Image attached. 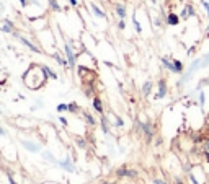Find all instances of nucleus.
Listing matches in <instances>:
<instances>
[{
	"label": "nucleus",
	"instance_id": "72a5a7b5",
	"mask_svg": "<svg viewBox=\"0 0 209 184\" xmlns=\"http://www.w3.org/2000/svg\"><path fill=\"white\" fill-rule=\"evenodd\" d=\"M0 135H4V129H0Z\"/></svg>",
	"mask_w": 209,
	"mask_h": 184
},
{
	"label": "nucleus",
	"instance_id": "473e14b6",
	"mask_svg": "<svg viewBox=\"0 0 209 184\" xmlns=\"http://www.w3.org/2000/svg\"><path fill=\"white\" fill-rule=\"evenodd\" d=\"M70 4L72 5H77V0H70Z\"/></svg>",
	"mask_w": 209,
	"mask_h": 184
},
{
	"label": "nucleus",
	"instance_id": "4c0bfd02",
	"mask_svg": "<svg viewBox=\"0 0 209 184\" xmlns=\"http://www.w3.org/2000/svg\"><path fill=\"white\" fill-rule=\"evenodd\" d=\"M106 184H108V183H106Z\"/></svg>",
	"mask_w": 209,
	"mask_h": 184
},
{
	"label": "nucleus",
	"instance_id": "ddd939ff",
	"mask_svg": "<svg viewBox=\"0 0 209 184\" xmlns=\"http://www.w3.org/2000/svg\"><path fill=\"white\" fill-rule=\"evenodd\" d=\"M93 106H95V109L98 111V113H103V106H101V101H100L98 98L93 99Z\"/></svg>",
	"mask_w": 209,
	"mask_h": 184
},
{
	"label": "nucleus",
	"instance_id": "c9c22d12",
	"mask_svg": "<svg viewBox=\"0 0 209 184\" xmlns=\"http://www.w3.org/2000/svg\"><path fill=\"white\" fill-rule=\"evenodd\" d=\"M206 31H208V33H209V26H208V29H206Z\"/></svg>",
	"mask_w": 209,
	"mask_h": 184
},
{
	"label": "nucleus",
	"instance_id": "aec40b11",
	"mask_svg": "<svg viewBox=\"0 0 209 184\" xmlns=\"http://www.w3.org/2000/svg\"><path fill=\"white\" fill-rule=\"evenodd\" d=\"M54 59H56V60H57V62H59L60 65H67V64H69V62H65L64 59H60V57L57 56V54H54Z\"/></svg>",
	"mask_w": 209,
	"mask_h": 184
},
{
	"label": "nucleus",
	"instance_id": "4468645a",
	"mask_svg": "<svg viewBox=\"0 0 209 184\" xmlns=\"http://www.w3.org/2000/svg\"><path fill=\"white\" fill-rule=\"evenodd\" d=\"M141 127H142V131H144L145 134H147V137H149V138L152 137V131H150V129H149V127H150L149 124H141Z\"/></svg>",
	"mask_w": 209,
	"mask_h": 184
},
{
	"label": "nucleus",
	"instance_id": "f257e3e1",
	"mask_svg": "<svg viewBox=\"0 0 209 184\" xmlns=\"http://www.w3.org/2000/svg\"><path fill=\"white\" fill-rule=\"evenodd\" d=\"M165 95H167V83H165V80H160L159 81V93H157L155 98H163Z\"/></svg>",
	"mask_w": 209,
	"mask_h": 184
},
{
	"label": "nucleus",
	"instance_id": "20e7f679",
	"mask_svg": "<svg viewBox=\"0 0 209 184\" xmlns=\"http://www.w3.org/2000/svg\"><path fill=\"white\" fill-rule=\"evenodd\" d=\"M195 15V8H193V5H186L183 10V13H181V18H188V16H193Z\"/></svg>",
	"mask_w": 209,
	"mask_h": 184
},
{
	"label": "nucleus",
	"instance_id": "393cba45",
	"mask_svg": "<svg viewBox=\"0 0 209 184\" xmlns=\"http://www.w3.org/2000/svg\"><path fill=\"white\" fill-rule=\"evenodd\" d=\"M8 183H10V184H17V183H15V179H13V176H11L10 173H8Z\"/></svg>",
	"mask_w": 209,
	"mask_h": 184
},
{
	"label": "nucleus",
	"instance_id": "7c9ffc66",
	"mask_svg": "<svg viewBox=\"0 0 209 184\" xmlns=\"http://www.w3.org/2000/svg\"><path fill=\"white\" fill-rule=\"evenodd\" d=\"M59 119H60V122H62V124L67 126V119H65V117H59Z\"/></svg>",
	"mask_w": 209,
	"mask_h": 184
},
{
	"label": "nucleus",
	"instance_id": "bb28decb",
	"mask_svg": "<svg viewBox=\"0 0 209 184\" xmlns=\"http://www.w3.org/2000/svg\"><path fill=\"white\" fill-rule=\"evenodd\" d=\"M118 26H119V29H124V28H126V23H124L123 20H121V21H119V25H118Z\"/></svg>",
	"mask_w": 209,
	"mask_h": 184
},
{
	"label": "nucleus",
	"instance_id": "2eb2a0df",
	"mask_svg": "<svg viewBox=\"0 0 209 184\" xmlns=\"http://www.w3.org/2000/svg\"><path fill=\"white\" fill-rule=\"evenodd\" d=\"M23 145H25L26 148H29L31 152H38V150H39L38 145H33V143H29V142H23Z\"/></svg>",
	"mask_w": 209,
	"mask_h": 184
},
{
	"label": "nucleus",
	"instance_id": "6e6552de",
	"mask_svg": "<svg viewBox=\"0 0 209 184\" xmlns=\"http://www.w3.org/2000/svg\"><path fill=\"white\" fill-rule=\"evenodd\" d=\"M43 72H44V73H47V77H49V78H52V80H56V78H57L56 72H52V70H51L49 67H46V65H44V67H43Z\"/></svg>",
	"mask_w": 209,
	"mask_h": 184
},
{
	"label": "nucleus",
	"instance_id": "423d86ee",
	"mask_svg": "<svg viewBox=\"0 0 209 184\" xmlns=\"http://www.w3.org/2000/svg\"><path fill=\"white\" fill-rule=\"evenodd\" d=\"M150 90H152V81H145L144 86H142V93H144V96H147L150 93Z\"/></svg>",
	"mask_w": 209,
	"mask_h": 184
},
{
	"label": "nucleus",
	"instance_id": "5701e85b",
	"mask_svg": "<svg viewBox=\"0 0 209 184\" xmlns=\"http://www.w3.org/2000/svg\"><path fill=\"white\" fill-rule=\"evenodd\" d=\"M69 111L75 113V111H77V104H75V103H70V104H69Z\"/></svg>",
	"mask_w": 209,
	"mask_h": 184
},
{
	"label": "nucleus",
	"instance_id": "cd10ccee",
	"mask_svg": "<svg viewBox=\"0 0 209 184\" xmlns=\"http://www.w3.org/2000/svg\"><path fill=\"white\" fill-rule=\"evenodd\" d=\"M116 126H119V127H121V126H123V119H119V117H116Z\"/></svg>",
	"mask_w": 209,
	"mask_h": 184
},
{
	"label": "nucleus",
	"instance_id": "c85d7f7f",
	"mask_svg": "<svg viewBox=\"0 0 209 184\" xmlns=\"http://www.w3.org/2000/svg\"><path fill=\"white\" fill-rule=\"evenodd\" d=\"M204 150L209 153V140H206V143H204Z\"/></svg>",
	"mask_w": 209,
	"mask_h": 184
},
{
	"label": "nucleus",
	"instance_id": "f03ea898",
	"mask_svg": "<svg viewBox=\"0 0 209 184\" xmlns=\"http://www.w3.org/2000/svg\"><path fill=\"white\" fill-rule=\"evenodd\" d=\"M178 21H180V16H178L177 13H170L168 16H167V23H168V25H172V26L178 25Z\"/></svg>",
	"mask_w": 209,
	"mask_h": 184
},
{
	"label": "nucleus",
	"instance_id": "a878e982",
	"mask_svg": "<svg viewBox=\"0 0 209 184\" xmlns=\"http://www.w3.org/2000/svg\"><path fill=\"white\" fill-rule=\"evenodd\" d=\"M204 93H201V95H199V103H201V104H204Z\"/></svg>",
	"mask_w": 209,
	"mask_h": 184
},
{
	"label": "nucleus",
	"instance_id": "39448f33",
	"mask_svg": "<svg viewBox=\"0 0 209 184\" xmlns=\"http://www.w3.org/2000/svg\"><path fill=\"white\" fill-rule=\"evenodd\" d=\"M59 165H60V166H62V168H64V170H67V171H70V173H72V171H75V168H74V165H72V163H70V160H64V161H59Z\"/></svg>",
	"mask_w": 209,
	"mask_h": 184
},
{
	"label": "nucleus",
	"instance_id": "9d476101",
	"mask_svg": "<svg viewBox=\"0 0 209 184\" xmlns=\"http://www.w3.org/2000/svg\"><path fill=\"white\" fill-rule=\"evenodd\" d=\"M162 62H163V65H165V67L168 68V70L175 72V65H173V62H170V60H168V59H165V57L162 59Z\"/></svg>",
	"mask_w": 209,
	"mask_h": 184
},
{
	"label": "nucleus",
	"instance_id": "dca6fc26",
	"mask_svg": "<svg viewBox=\"0 0 209 184\" xmlns=\"http://www.w3.org/2000/svg\"><path fill=\"white\" fill-rule=\"evenodd\" d=\"M209 65V52L204 56V59H201V67H208Z\"/></svg>",
	"mask_w": 209,
	"mask_h": 184
},
{
	"label": "nucleus",
	"instance_id": "e433bc0d",
	"mask_svg": "<svg viewBox=\"0 0 209 184\" xmlns=\"http://www.w3.org/2000/svg\"><path fill=\"white\" fill-rule=\"evenodd\" d=\"M152 2H155V0H152Z\"/></svg>",
	"mask_w": 209,
	"mask_h": 184
},
{
	"label": "nucleus",
	"instance_id": "b1692460",
	"mask_svg": "<svg viewBox=\"0 0 209 184\" xmlns=\"http://www.w3.org/2000/svg\"><path fill=\"white\" fill-rule=\"evenodd\" d=\"M134 26H136V31H137V33L142 31V29H141V25H139V21L136 20V18H134Z\"/></svg>",
	"mask_w": 209,
	"mask_h": 184
},
{
	"label": "nucleus",
	"instance_id": "1a4fd4ad",
	"mask_svg": "<svg viewBox=\"0 0 209 184\" xmlns=\"http://www.w3.org/2000/svg\"><path fill=\"white\" fill-rule=\"evenodd\" d=\"M20 39H22V43H23V44H26V46H28L29 49L33 51V52H39V49H38V47H36V46H33V44L29 43L28 39H25V38H20Z\"/></svg>",
	"mask_w": 209,
	"mask_h": 184
},
{
	"label": "nucleus",
	"instance_id": "9b49d317",
	"mask_svg": "<svg viewBox=\"0 0 209 184\" xmlns=\"http://www.w3.org/2000/svg\"><path fill=\"white\" fill-rule=\"evenodd\" d=\"M116 13L119 15L121 18L126 16V8H124V5H116Z\"/></svg>",
	"mask_w": 209,
	"mask_h": 184
},
{
	"label": "nucleus",
	"instance_id": "4be33fe9",
	"mask_svg": "<svg viewBox=\"0 0 209 184\" xmlns=\"http://www.w3.org/2000/svg\"><path fill=\"white\" fill-rule=\"evenodd\" d=\"M85 119L87 121H88V122H90V124H95V119H93V116H90V114H85Z\"/></svg>",
	"mask_w": 209,
	"mask_h": 184
},
{
	"label": "nucleus",
	"instance_id": "c756f323",
	"mask_svg": "<svg viewBox=\"0 0 209 184\" xmlns=\"http://www.w3.org/2000/svg\"><path fill=\"white\" fill-rule=\"evenodd\" d=\"M154 184H167V183H163V181H160V179H154Z\"/></svg>",
	"mask_w": 209,
	"mask_h": 184
},
{
	"label": "nucleus",
	"instance_id": "f704fd0d",
	"mask_svg": "<svg viewBox=\"0 0 209 184\" xmlns=\"http://www.w3.org/2000/svg\"><path fill=\"white\" fill-rule=\"evenodd\" d=\"M177 184H183V183H181V181H177Z\"/></svg>",
	"mask_w": 209,
	"mask_h": 184
},
{
	"label": "nucleus",
	"instance_id": "a211bd4d",
	"mask_svg": "<svg viewBox=\"0 0 209 184\" xmlns=\"http://www.w3.org/2000/svg\"><path fill=\"white\" fill-rule=\"evenodd\" d=\"M75 143H77L80 148H85V142H83V138H80V137H77L75 138Z\"/></svg>",
	"mask_w": 209,
	"mask_h": 184
},
{
	"label": "nucleus",
	"instance_id": "0eeeda50",
	"mask_svg": "<svg viewBox=\"0 0 209 184\" xmlns=\"http://www.w3.org/2000/svg\"><path fill=\"white\" fill-rule=\"evenodd\" d=\"M90 8H92V10H93V13H95L96 16H100V18H105V13H103V11L100 10V8L96 7L95 4H90Z\"/></svg>",
	"mask_w": 209,
	"mask_h": 184
},
{
	"label": "nucleus",
	"instance_id": "7ed1b4c3",
	"mask_svg": "<svg viewBox=\"0 0 209 184\" xmlns=\"http://www.w3.org/2000/svg\"><path fill=\"white\" fill-rule=\"evenodd\" d=\"M65 54H67V59H69V67H74L75 65V57H74V54H72V51H70V47L65 44Z\"/></svg>",
	"mask_w": 209,
	"mask_h": 184
},
{
	"label": "nucleus",
	"instance_id": "6ab92c4d",
	"mask_svg": "<svg viewBox=\"0 0 209 184\" xmlns=\"http://www.w3.org/2000/svg\"><path fill=\"white\" fill-rule=\"evenodd\" d=\"M57 111H59V113H64V111H69V104H59V106H57Z\"/></svg>",
	"mask_w": 209,
	"mask_h": 184
},
{
	"label": "nucleus",
	"instance_id": "412c9836",
	"mask_svg": "<svg viewBox=\"0 0 209 184\" xmlns=\"http://www.w3.org/2000/svg\"><path fill=\"white\" fill-rule=\"evenodd\" d=\"M101 126H103V132L108 134V124H106V119H105V117L101 119Z\"/></svg>",
	"mask_w": 209,
	"mask_h": 184
},
{
	"label": "nucleus",
	"instance_id": "2f4dec72",
	"mask_svg": "<svg viewBox=\"0 0 209 184\" xmlns=\"http://www.w3.org/2000/svg\"><path fill=\"white\" fill-rule=\"evenodd\" d=\"M20 4H22L23 7H26V0H20Z\"/></svg>",
	"mask_w": 209,
	"mask_h": 184
},
{
	"label": "nucleus",
	"instance_id": "f3484780",
	"mask_svg": "<svg viewBox=\"0 0 209 184\" xmlns=\"http://www.w3.org/2000/svg\"><path fill=\"white\" fill-rule=\"evenodd\" d=\"M49 5H51V7H52L56 11H59V10H60L59 4H57V0H49Z\"/></svg>",
	"mask_w": 209,
	"mask_h": 184
},
{
	"label": "nucleus",
	"instance_id": "f8f14e48",
	"mask_svg": "<svg viewBox=\"0 0 209 184\" xmlns=\"http://www.w3.org/2000/svg\"><path fill=\"white\" fill-rule=\"evenodd\" d=\"M173 65H175V72H177V73H181V72H183V64H181L180 60H173Z\"/></svg>",
	"mask_w": 209,
	"mask_h": 184
}]
</instances>
